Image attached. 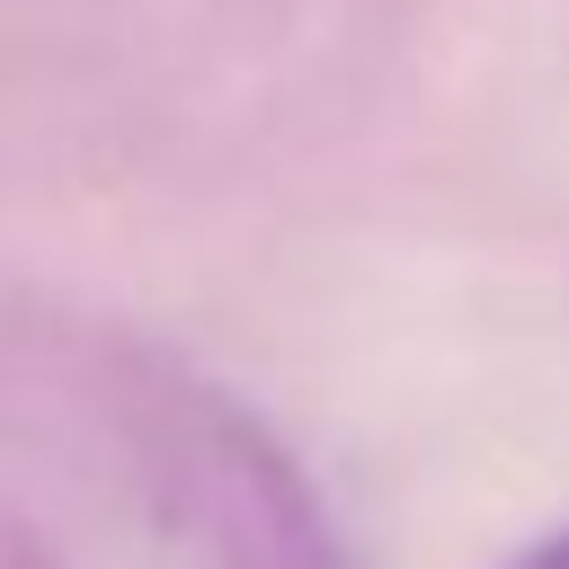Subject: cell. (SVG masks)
<instances>
[{
    "label": "cell",
    "instance_id": "1",
    "mask_svg": "<svg viewBox=\"0 0 569 569\" xmlns=\"http://www.w3.org/2000/svg\"><path fill=\"white\" fill-rule=\"evenodd\" d=\"M0 569H356L276 427L116 320L0 338Z\"/></svg>",
    "mask_w": 569,
    "mask_h": 569
},
{
    "label": "cell",
    "instance_id": "2",
    "mask_svg": "<svg viewBox=\"0 0 569 569\" xmlns=\"http://www.w3.org/2000/svg\"><path fill=\"white\" fill-rule=\"evenodd\" d=\"M507 569H569V525H560V533H542L533 551H516Z\"/></svg>",
    "mask_w": 569,
    "mask_h": 569
}]
</instances>
